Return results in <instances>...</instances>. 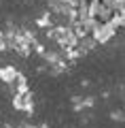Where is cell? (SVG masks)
<instances>
[{
    "instance_id": "3957f363",
    "label": "cell",
    "mask_w": 125,
    "mask_h": 128,
    "mask_svg": "<svg viewBox=\"0 0 125 128\" xmlns=\"http://www.w3.org/2000/svg\"><path fill=\"white\" fill-rule=\"evenodd\" d=\"M17 75H19V70L15 68V66H11V64H6V66H0V81L2 83H13L15 79H17Z\"/></svg>"
},
{
    "instance_id": "7a4b0ae2",
    "label": "cell",
    "mask_w": 125,
    "mask_h": 128,
    "mask_svg": "<svg viewBox=\"0 0 125 128\" xmlns=\"http://www.w3.org/2000/svg\"><path fill=\"white\" fill-rule=\"evenodd\" d=\"M13 107L15 109H19V111H28L30 113L32 111V107H34V100H32V94L30 92H19V94H15L13 96Z\"/></svg>"
},
{
    "instance_id": "6da1fadb",
    "label": "cell",
    "mask_w": 125,
    "mask_h": 128,
    "mask_svg": "<svg viewBox=\"0 0 125 128\" xmlns=\"http://www.w3.org/2000/svg\"><path fill=\"white\" fill-rule=\"evenodd\" d=\"M115 34H117V28H112L110 24H98L91 36L95 38V43H108Z\"/></svg>"
},
{
    "instance_id": "277c9868",
    "label": "cell",
    "mask_w": 125,
    "mask_h": 128,
    "mask_svg": "<svg viewBox=\"0 0 125 128\" xmlns=\"http://www.w3.org/2000/svg\"><path fill=\"white\" fill-rule=\"evenodd\" d=\"M95 38L93 36H85V38H79V43H76V51H79L81 56H85V54H89V51H93L95 49Z\"/></svg>"
}]
</instances>
